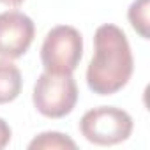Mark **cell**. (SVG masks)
<instances>
[{"instance_id":"1","label":"cell","mask_w":150,"mask_h":150,"mask_svg":"<svg viewBox=\"0 0 150 150\" xmlns=\"http://www.w3.org/2000/svg\"><path fill=\"white\" fill-rule=\"evenodd\" d=\"M94 57L87 69V83L94 94L111 96L122 90L134 69L129 41L122 28L106 23L96 30Z\"/></svg>"},{"instance_id":"2","label":"cell","mask_w":150,"mask_h":150,"mask_svg":"<svg viewBox=\"0 0 150 150\" xmlns=\"http://www.w3.org/2000/svg\"><path fill=\"white\" fill-rule=\"evenodd\" d=\"M83 57V37L71 25L51 28L41 46L44 71L55 74H72Z\"/></svg>"},{"instance_id":"3","label":"cell","mask_w":150,"mask_h":150,"mask_svg":"<svg viewBox=\"0 0 150 150\" xmlns=\"http://www.w3.org/2000/svg\"><path fill=\"white\" fill-rule=\"evenodd\" d=\"M34 106L48 118H62L72 111L78 101V87L72 74L44 71L34 85Z\"/></svg>"},{"instance_id":"4","label":"cell","mask_w":150,"mask_h":150,"mask_svg":"<svg viewBox=\"0 0 150 150\" xmlns=\"http://www.w3.org/2000/svg\"><path fill=\"white\" fill-rule=\"evenodd\" d=\"M80 131L87 141L110 146L125 141L132 132V118L127 111L115 106L88 110L80 120Z\"/></svg>"},{"instance_id":"5","label":"cell","mask_w":150,"mask_h":150,"mask_svg":"<svg viewBox=\"0 0 150 150\" xmlns=\"http://www.w3.org/2000/svg\"><path fill=\"white\" fill-rule=\"evenodd\" d=\"M35 27L30 16L20 11L0 13V57L20 58L34 41Z\"/></svg>"},{"instance_id":"6","label":"cell","mask_w":150,"mask_h":150,"mask_svg":"<svg viewBox=\"0 0 150 150\" xmlns=\"http://www.w3.org/2000/svg\"><path fill=\"white\" fill-rule=\"evenodd\" d=\"M21 72L20 69L7 58L0 60V104L14 101L21 92Z\"/></svg>"},{"instance_id":"7","label":"cell","mask_w":150,"mask_h":150,"mask_svg":"<svg viewBox=\"0 0 150 150\" xmlns=\"http://www.w3.org/2000/svg\"><path fill=\"white\" fill-rule=\"evenodd\" d=\"M30 150H55V148H76V143H74L67 134L62 132H55V131H48V132H41L39 136H35L30 143H28Z\"/></svg>"},{"instance_id":"8","label":"cell","mask_w":150,"mask_h":150,"mask_svg":"<svg viewBox=\"0 0 150 150\" xmlns=\"http://www.w3.org/2000/svg\"><path fill=\"white\" fill-rule=\"evenodd\" d=\"M148 2L150 0H134L127 13L131 25L143 39H148Z\"/></svg>"},{"instance_id":"9","label":"cell","mask_w":150,"mask_h":150,"mask_svg":"<svg viewBox=\"0 0 150 150\" xmlns=\"http://www.w3.org/2000/svg\"><path fill=\"white\" fill-rule=\"evenodd\" d=\"M9 141H11V127L4 118H0V150H2Z\"/></svg>"},{"instance_id":"10","label":"cell","mask_w":150,"mask_h":150,"mask_svg":"<svg viewBox=\"0 0 150 150\" xmlns=\"http://www.w3.org/2000/svg\"><path fill=\"white\" fill-rule=\"evenodd\" d=\"M0 2L6 4V6H9V7H18V6L23 4V0H0Z\"/></svg>"}]
</instances>
